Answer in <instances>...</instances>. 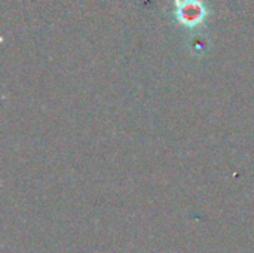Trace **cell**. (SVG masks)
Wrapping results in <instances>:
<instances>
[{
    "instance_id": "6da1fadb",
    "label": "cell",
    "mask_w": 254,
    "mask_h": 253,
    "mask_svg": "<svg viewBox=\"0 0 254 253\" xmlns=\"http://www.w3.org/2000/svg\"><path fill=\"white\" fill-rule=\"evenodd\" d=\"M208 13L210 10L202 0H174V18L186 28L201 25Z\"/></svg>"
}]
</instances>
